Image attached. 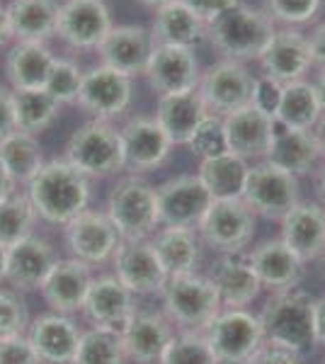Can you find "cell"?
I'll use <instances>...</instances> for the list:
<instances>
[{
	"mask_svg": "<svg viewBox=\"0 0 325 364\" xmlns=\"http://www.w3.org/2000/svg\"><path fill=\"white\" fill-rule=\"evenodd\" d=\"M260 323L265 331V343L294 352L299 360L313 355L318 348L316 299L299 287L272 291L260 314Z\"/></svg>",
	"mask_w": 325,
	"mask_h": 364,
	"instance_id": "6da1fadb",
	"label": "cell"
},
{
	"mask_svg": "<svg viewBox=\"0 0 325 364\" xmlns=\"http://www.w3.org/2000/svg\"><path fill=\"white\" fill-rule=\"evenodd\" d=\"M27 197L37 209V216L49 224L66 226L70 219L90 204V178L73 168L66 158L41 166L27 185Z\"/></svg>",
	"mask_w": 325,
	"mask_h": 364,
	"instance_id": "7a4b0ae2",
	"label": "cell"
},
{
	"mask_svg": "<svg viewBox=\"0 0 325 364\" xmlns=\"http://www.w3.org/2000/svg\"><path fill=\"white\" fill-rule=\"evenodd\" d=\"M275 29V20L265 10L238 3L206 22V39L223 58L245 63L257 61Z\"/></svg>",
	"mask_w": 325,
	"mask_h": 364,
	"instance_id": "3957f363",
	"label": "cell"
},
{
	"mask_svg": "<svg viewBox=\"0 0 325 364\" xmlns=\"http://www.w3.org/2000/svg\"><path fill=\"white\" fill-rule=\"evenodd\" d=\"M161 301L165 318L180 333H204L206 326L221 311V299H218L216 287L211 284L209 277L197 272L168 277L161 291Z\"/></svg>",
	"mask_w": 325,
	"mask_h": 364,
	"instance_id": "277c9868",
	"label": "cell"
},
{
	"mask_svg": "<svg viewBox=\"0 0 325 364\" xmlns=\"http://www.w3.org/2000/svg\"><path fill=\"white\" fill-rule=\"evenodd\" d=\"M105 214L110 216L122 240L151 238L161 228L156 187L141 175L129 173L127 178L117 180L107 197Z\"/></svg>",
	"mask_w": 325,
	"mask_h": 364,
	"instance_id": "5b68a950",
	"label": "cell"
},
{
	"mask_svg": "<svg viewBox=\"0 0 325 364\" xmlns=\"http://www.w3.org/2000/svg\"><path fill=\"white\" fill-rule=\"evenodd\" d=\"M66 161L87 178H107L124 170L119 129L112 122L90 119L70 134L66 144Z\"/></svg>",
	"mask_w": 325,
	"mask_h": 364,
	"instance_id": "8992f818",
	"label": "cell"
},
{
	"mask_svg": "<svg viewBox=\"0 0 325 364\" xmlns=\"http://www.w3.org/2000/svg\"><path fill=\"white\" fill-rule=\"evenodd\" d=\"M240 199L252 209L255 216L282 221L301 202L299 178L270 161L250 163L245 190Z\"/></svg>",
	"mask_w": 325,
	"mask_h": 364,
	"instance_id": "52a82bcc",
	"label": "cell"
},
{
	"mask_svg": "<svg viewBox=\"0 0 325 364\" xmlns=\"http://www.w3.org/2000/svg\"><path fill=\"white\" fill-rule=\"evenodd\" d=\"M218 364H245L265 345L260 316L247 309H221L204 331Z\"/></svg>",
	"mask_w": 325,
	"mask_h": 364,
	"instance_id": "ba28073f",
	"label": "cell"
},
{
	"mask_svg": "<svg viewBox=\"0 0 325 364\" xmlns=\"http://www.w3.org/2000/svg\"><path fill=\"white\" fill-rule=\"evenodd\" d=\"M257 216L243 199H214L204 219L199 221L197 233L202 243L216 250L218 255L245 252L255 236Z\"/></svg>",
	"mask_w": 325,
	"mask_h": 364,
	"instance_id": "9c48e42d",
	"label": "cell"
},
{
	"mask_svg": "<svg viewBox=\"0 0 325 364\" xmlns=\"http://www.w3.org/2000/svg\"><path fill=\"white\" fill-rule=\"evenodd\" d=\"M252 87L255 75L245 68V63L221 58L204 70L197 90L211 114L226 117L252 102Z\"/></svg>",
	"mask_w": 325,
	"mask_h": 364,
	"instance_id": "30bf717a",
	"label": "cell"
},
{
	"mask_svg": "<svg viewBox=\"0 0 325 364\" xmlns=\"http://www.w3.org/2000/svg\"><path fill=\"white\" fill-rule=\"evenodd\" d=\"M156 199L161 226L173 228H197L214 202L197 173L165 180L156 187Z\"/></svg>",
	"mask_w": 325,
	"mask_h": 364,
	"instance_id": "8fae6325",
	"label": "cell"
},
{
	"mask_svg": "<svg viewBox=\"0 0 325 364\" xmlns=\"http://www.w3.org/2000/svg\"><path fill=\"white\" fill-rule=\"evenodd\" d=\"M134 97V85L129 75L110 66H95L85 70L78 92V105L92 119L112 122L129 109Z\"/></svg>",
	"mask_w": 325,
	"mask_h": 364,
	"instance_id": "7c38bea8",
	"label": "cell"
},
{
	"mask_svg": "<svg viewBox=\"0 0 325 364\" xmlns=\"http://www.w3.org/2000/svg\"><path fill=\"white\" fill-rule=\"evenodd\" d=\"M63 236L70 250V257L95 267L112 260L117 245H119V233L105 211L85 209L75 219H70L63 226Z\"/></svg>",
	"mask_w": 325,
	"mask_h": 364,
	"instance_id": "4fadbf2b",
	"label": "cell"
},
{
	"mask_svg": "<svg viewBox=\"0 0 325 364\" xmlns=\"http://www.w3.org/2000/svg\"><path fill=\"white\" fill-rule=\"evenodd\" d=\"M114 277L136 296L161 294L168 274L153 250L151 238L141 240H119L114 255H112Z\"/></svg>",
	"mask_w": 325,
	"mask_h": 364,
	"instance_id": "5bb4252c",
	"label": "cell"
},
{
	"mask_svg": "<svg viewBox=\"0 0 325 364\" xmlns=\"http://www.w3.org/2000/svg\"><path fill=\"white\" fill-rule=\"evenodd\" d=\"M112 27L105 0H63L58 5L56 37L73 49H97Z\"/></svg>",
	"mask_w": 325,
	"mask_h": 364,
	"instance_id": "9a60e30c",
	"label": "cell"
},
{
	"mask_svg": "<svg viewBox=\"0 0 325 364\" xmlns=\"http://www.w3.org/2000/svg\"><path fill=\"white\" fill-rule=\"evenodd\" d=\"M257 61L262 66V75L279 85L304 80L306 70L313 66L309 34L299 32L297 27H277Z\"/></svg>",
	"mask_w": 325,
	"mask_h": 364,
	"instance_id": "2e32d148",
	"label": "cell"
},
{
	"mask_svg": "<svg viewBox=\"0 0 325 364\" xmlns=\"http://www.w3.org/2000/svg\"><path fill=\"white\" fill-rule=\"evenodd\" d=\"M124 170L132 175L161 168L170 156V139L153 117H134L119 129Z\"/></svg>",
	"mask_w": 325,
	"mask_h": 364,
	"instance_id": "e0dca14e",
	"label": "cell"
},
{
	"mask_svg": "<svg viewBox=\"0 0 325 364\" xmlns=\"http://www.w3.org/2000/svg\"><path fill=\"white\" fill-rule=\"evenodd\" d=\"M144 75L158 95H173V92L194 90L199 85V78H202V70H199L194 49L153 44Z\"/></svg>",
	"mask_w": 325,
	"mask_h": 364,
	"instance_id": "ac0fdd59",
	"label": "cell"
},
{
	"mask_svg": "<svg viewBox=\"0 0 325 364\" xmlns=\"http://www.w3.org/2000/svg\"><path fill=\"white\" fill-rule=\"evenodd\" d=\"M139 311L136 306V294L122 284L114 274L95 277L87 289L82 314L90 321L92 328H107V331L122 333L127 323L134 318Z\"/></svg>",
	"mask_w": 325,
	"mask_h": 364,
	"instance_id": "d6986e66",
	"label": "cell"
},
{
	"mask_svg": "<svg viewBox=\"0 0 325 364\" xmlns=\"http://www.w3.org/2000/svg\"><path fill=\"white\" fill-rule=\"evenodd\" d=\"M223 122V136H226V149L230 154L245 158L247 163L265 161L275 134V117L257 109L255 105H247L226 117Z\"/></svg>",
	"mask_w": 325,
	"mask_h": 364,
	"instance_id": "ffe728a7",
	"label": "cell"
},
{
	"mask_svg": "<svg viewBox=\"0 0 325 364\" xmlns=\"http://www.w3.org/2000/svg\"><path fill=\"white\" fill-rule=\"evenodd\" d=\"M27 340L41 364H70L78 350L82 331L66 314H44L27 328Z\"/></svg>",
	"mask_w": 325,
	"mask_h": 364,
	"instance_id": "44dd1931",
	"label": "cell"
},
{
	"mask_svg": "<svg viewBox=\"0 0 325 364\" xmlns=\"http://www.w3.org/2000/svg\"><path fill=\"white\" fill-rule=\"evenodd\" d=\"M175 336L173 323L163 311H136L122 331L127 360L134 364H161L163 352Z\"/></svg>",
	"mask_w": 325,
	"mask_h": 364,
	"instance_id": "7402d4cb",
	"label": "cell"
},
{
	"mask_svg": "<svg viewBox=\"0 0 325 364\" xmlns=\"http://www.w3.org/2000/svg\"><path fill=\"white\" fill-rule=\"evenodd\" d=\"M92 279L95 277H92L90 265L75 260V257H63V260L58 257L39 291L54 314L70 316L75 311H82Z\"/></svg>",
	"mask_w": 325,
	"mask_h": 364,
	"instance_id": "603a6c76",
	"label": "cell"
},
{
	"mask_svg": "<svg viewBox=\"0 0 325 364\" xmlns=\"http://www.w3.org/2000/svg\"><path fill=\"white\" fill-rule=\"evenodd\" d=\"M153 51L151 29L141 25H119L112 27L102 44L97 46V54L102 66H110L119 73L129 75H144L146 63Z\"/></svg>",
	"mask_w": 325,
	"mask_h": 364,
	"instance_id": "cb8c5ba5",
	"label": "cell"
},
{
	"mask_svg": "<svg viewBox=\"0 0 325 364\" xmlns=\"http://www.w3.org/2000/svg\"><path fill=\"white\" fill-rule=\"evenodd\" d=\"M58 255L54 245L41 236H29L8 248V274L5 282L15 291L41 289L46 274L56 265Z\"/></svg>",
	"mask_w": 325,
	"mask_h": 364,
	"instance_id": "d4e9b609",
	"label": "cell"
},
{
	"mask_svg": "<svg viewBox=\"0 0 325 364\" xmlns=\"http://www.w3.org/2000/svg\"><path fill=\"white\" fill-rule=\"evenodd\" d=\"M282 240L304 262L325 257V207L318 202H299L282 219Z\"/></svg>",
	"mask_w": 325,
	"mask_h": 364,
	"instance_id": "484cf974",
	"label": "cell"
},
{
	"mask_svg": "<svg viewBox=\"0 0 325 364\" xmlns=\"http://www.w3.org/2000/svg\"><path fill=\"white\" fill-rule=\"evenodd\" d=\"M209 107L199 95V90H185V92H173V95H158L156 105V117L158 127L165 132V136L170 139L173 146H187L202 122L209 117Z\"/></svg>",
	"mask_w": 325,
	"mask_h": 364,
	"instance_id": "4316f807",
	"label": "cell"
},
{
	"mask_svg": "<svg viewBox=\"0 0 325 364\" xmlns=\"http://www.w3.org/2000/svg\"><path fill=\"white\" fill-rule=\"evenodd\" d=\"M252 272L257 274L260 284L270 291H282L299 287L304 277V262L282 238H272L260 243L257 248L247 252Z\"/></svg>",
	"mask_w": 325,
	"mask_h": 364,
	"instance_id": "83f0119b",
	"label": "cell"
},
{
	"mask_svg": "<svg viewBox=\"0 0 325 364\" xmlns=\"http://www.w3.org/2000/svg\"><path fill=\"white\" fill-rule=\"evenodd\" d=\"M211 284L216 287L221 309H245L252 304L262 289L257 274L252 272L247 252H233L221 255L209 274Z\"/></svg>",
	"mask_w": 325,
	"mask_h": 364,
	"instance_id": "f1b7e54d",
	"label": "cell"
},
{
	"mask_svg": "<svg viewBox=\"0 0 325 364\" xmlns=\"http://www.w3.org/2000/svg\"><path fill=\"white\" fill-rule=\"evenodd\" d=\"M151 243L168 277L197 272L199 255H202V238L197 228L161 226L151 236Z\"/></svg>",
	"mask_w": 325,
	"mask_h": 364,
	"instance_id": "f546056e",
	"label": "cell"
},
{
	"mask_svg": "<svg viewBox=\"0 0 325 364\" xmlns=\"http://www.w3.org/2000/svg\"><path fill=\"white\" fill-rule=\"evenodd\" d=\"M318 158H321V149L313 132L306 129H289L277 124L275 134H272L270 151L265 161L275 163L282 170H289L292 175H306L316 168Z\"/></svg>",
	"mask_w": 325,
	"mask_h": 364,
	"instance_id": "4dcf8cb0",
	"label": "cell"
},
{
	"mask_svg": "<svg viewBox=\"0 0 325 364\" xmlns=\"http://www.w3.org/2000/svg\"><path fill=\"white\" fill-rule=\"evenodd\" d=\"M56 56L44 42H15L5 58V75L13 90H39L46 85Z\"/></svg>",
	"mask_w": 325,
	"mask_h": 364,
	"instance_id": "1f68e13d",
	"label": "cell"
},
{
	"mask_svg": "<svg viewBox=\"0 0 325 364\" xmlns=\"http://www.w3.org/2000/svg\"><path fill=\"white\" fill-rule=\"evenodd\" d=\"M10 37L15 42H44L56 37V0H13L5 8Z\"/></svg>",
	"mask_w": 325,
	"mask_h": 364,
	"instance_id": "d6a6232c",
	"label": "cell"
},
{
	"mask_svg": "<svg viewBox=\"0 0 325 364\" xmlns=\"http://www.w3.org/2000/svg\"><path fill=\"white\" fill-rule=\"evenodd\" d=\"M151 37L153 44H170V46L194 49V46L202 44L206 39V25L190 8H185L180 0H173V3L156 10Z\"/></svg>",
	"mask_w": 325,
	"mask_h": 364,
	"instance_id": "836d02e7",
	"label": "cell"
},
{
	"mask_svg": "<svg viewBox=\"0 0 325 364\" xmlns=\"http://www.w3.org/2000/svg\"><path fill=\"white\" fill-rule=\"evenodd\" d=\"M247 170H250V163L245 158L223 151L218 156L202 158L197 175L214 199H240L245 190Z\"/></svg>",
	"mask_w": 325,
	"mask_h": 364,
	"instance_id": "e575fe53",
	"label": "cell"
},
{
	"mask_svg": "<svg viewBox=\"0 0 325 364\" xmlns=\"http://www.w3.org/2000/svg\"><path fill=\"white\" fill-rule=\"evenodd\" d=\"M44 163V151H41L37 136H32V134L15 129L5 139H0V166L17 187H27Z\"/></svg>",
	"mask_w": 325,
	"mask_h": 364,
	"instance_id": "d590c367",
	"label": "cell"
},
{
	"mask_svg": "<svg viewBox=\"0 0 325 364\" xmlns=\"http://www.w3.org/2000/svg\"><path fill=\"white\" fill-rule=\"evenodd\" d=\"M323 117L321 102H318L316 87L309 80H294L282 85L279 105L275 109V122L289 129H306L313 132L318 119Z\"/></svg>",
	"mask_w": 325,
	"mask_h": 364,
	"instance_id": "8d00e7d4",
	"label": "cell"
},
{
	"mask_svg": "<svg viewBox=\"0 0 325 364\" xmlns=\"http://www.w3.org/2000/svg\"><path fill=\"white\" fill-rule=\"evenodd\" d=\"M10 102H13L15 129L32 134V136L54 124L58 109H61V105L44 87H39V90H10Z\"/></svg>",
	"mask_w": 325,
	"mask_h": 364,
	"instance_id": "74e56055",
	"label": "cell"
},
{
	"mask_svg": "<svg viewBox=\"0 0 325 364\" xmlns=\"http://www.w3.org/2000/svg\"><path fill=\"white\" fill-rule=\"evenodd\" d=\"M37 209L29 202L27 192L20 195H10L8 199L0 202V245L10 248V245L20 243L29 236H34V224H37Z\"/></svg>",
	"mask_w": 325,
	"mask_h": 364,
	"instance_id": "f35d334b",
	"label": "cell"
},
{
	"mask_svg": "<svg viewBox=\"0 0 325 364\" xmlns=\"http://www.w3.org/2000/svg\"><path fill=\"white\" fill-rule=\"evenodd\" d=\"M127 352L122 345V333L107 328L82 331L78 350L70 364H127Z\"/></svg>",
	"mask_w": 325,
	"mask_h": 364,
	"instance_id": "ab89813d",
	"label": "cell"
},
{
	"mask_svg": "<svg viewBox=\"0 0 325 364\" xmlns=\"http://www.w3.org/2000/svg\"><path fill=\"white\" fill-rule=\"evenodd\" d=\"M161 364H218V360L204 333L182 331L170 340Z\"/></svg>",
	"mask_w": 325,
	"mask_h": 364,
	"instance_id": "60d3db41",
	"label": "cell"
},
{
	"mask_svg": "<svg viewBox=\"0 0 325 364\" xmlns=\"http://www.w3.org/2000/svg\"><path fill=\"white\" fill-rule=\"evenodd\" d=\"M82 75H85V73H82L80 66L75 61H68V58H56L54 66H51L49 78H46L44 90L49 92V95L54 97L58 105L78 102Z\"/></svg>",
	"mask_w": 325,
	"mask_h": 364,
	"instance_id": "b9f144b4",
	"label": "cell"
},
{
	"mask_svg": "<svg viewBox=\"0 0 325 364\" xmlns=\"http://www.w3.org/2000/svg\"><path fill=\"white\" fill-rule=\"evenodd\" d=\"M323 0H265V13H267L275 25L297 27L306 25L316 17Z\"/></svg>",
	"mask_w": 325,
	"mask_h": 364,
	"instance_id": "7bdbcfd3",
	"label": "cell"
},
{
	"mask_svg": "<svg viewBox=\"0 0 325 364\" xmlns=\"http://www.w3.org/2000/svg\"><path fill=\"white\" fill-rule=\"evenodd\" d=\"M187 146H190L192 154L199 158H211V156H218V154H223V151H228L226 136H223L221 117H216V114L206 117L202 124L194 129V134Z\"/></svg>",
	"mask_w": 325,
	"mask_h": 364,
	"instance_id": "ee69618b",
	"label": "cell"
},
{
	"mask_svg": "<svg viewBox=\"0 0 325 364\" xmlns=\"http://www.w3.org/2000/svg\"><path fill=\"white\" fill-rule=\"evenodd\" d=\"M29 328V314L17 291L0 289V338L25 336Z\"/></svg>",
	"mask_w": 325,
	"mask_h": 364,
	"instance_id": "f6af8a7d",
	"label": "cell"
},
{
	"mask_svg": "<svg viewBox=\"0 0 325 364\" xmlns=\"http://www.w3.org/2000/svg\"><path fill=\"white\" fill-rule=\"evenodd\" d=\"M0 364H41L27 336L0 338Z\"/></svg>",
	"mask_w": 325,
	"mask_h": 364,
	"instance_id": "bcb514c9",
	"label": "cell"
},
{
	"mask_svg": "<svg viewBox=\"0 0 325 364\" xmlns=\"http://www.w3.org/2000/svg\"><path fill=\"white\" fill-rule=\"evenodd\" d=\"M279 95H282V85L277 83V80L267 78V75H260V78H255L250 105H255L257 109L275 117V109H277V105H279Z\"/></svg>",
	"mask_w": 325,
	"mask_h": 364,
	"instance_id": "7dc6e473",
	"label": "cell"
},
{
	"mask_svg": "<svg viewBox=\"0 0 325 364\" xmlns=\"http://www.w3.org/2000/svg\"><path fill=\"white\" fill-rule=\"evenodd\" d=\"M180 3L185 5V8H190L192 13L206 25V22L214 20L216 15H221L223 10L238 5L240 0H180Z\"/></svg>",
	"mask_w": 325,
	"mask_h": 364,
	"instance_id": "c3c4849f",
	"label": "cell"
},
{
	"mask_svg": "<svg viewBox=\"0 0 325 364\" xmlns=\"http://www.w3.org/2000/svg\"><path fill=\"white\" fill-rule=\"evenodd\" d=\"M245 364H301V360L294 355V352L265 343Z\"/></svg>",
	"mask_w": 325,
	"mask_h": 364,
	"instance_id": "681fc988",
	"label": "cell"
},
{
	"mask_svg": "<svg viewBox=\"0 0 325 364\" xmlns=\"http://www.w3.org/2000/svg\"><path fill=\"white\" fill-rule=\"evenodd\" d=\"M309 46H311L313 66L325 68V22H321V25L309 34Z\"/></svg>",
	"mask_w": 325,
	"mask_h": 364,
	"instance_id": "f907efd6",
	"label": "cell"
},
{
	"mask_svg": "<svg viewBox=\"0 0 325 364\" xmlns=\"http://www.w3.org/2000/svg\"><path fill=\"white\" fill-rule=\"evenodd\" d=\"M10 132H15L13 102H10V90L0 87V139H5Z\"/></svg>",
	"mask_w": 325,
	"mask_h": 364,
	"instance_id": "816d5d0a",
	"label": "cell"
},
{
	"mask_svg": "<svg viewBox=\"0 0 325 364\" xmlns=\"http://www.w3.org/2000/svg\"><path fill=\"white\" fill-rule=\"evenodd\" d=\"M316 333L318 345H325V296L316 299Z\"/></svg>",
	"mask_w": 325,
	"mask_h": 364,
	"instance_id": "f5cc1de1",
	"label": "cell"
},
{
	"mask_svg": "<svg viewBox=\"0 0 325 364\" xmlns=\"http://www.w3.org/2000/svg\"><path fill=\"white\" fill-rule=\"evenodd\" d=\"M15 192H17V185L10 180V175L5 173L3 166H0V202H3V199H8L10 195H15Z\"/></svg>",
	"mask_w": 325,
	"mask_h": 364,
	"instance_id": "db71d44e",
	"label": "cell"
},
{
	"mask_svg": "<svg viewBox=\"0 0 325 364\" xmlns=\"http://www.w3.org/2000/svg\"><path fill=\"white\" fill-rule=\"evenodd\" d=\"M10 25H8V13H5V8L0 5V46H5L10 42Z\"/></svg>",
	"mask_w": 325,
	"mask_h": 364,
	"instance_id": "11a10c76",
	"label": "cell"
},
{
	"mask_svg": "<svg viewBox=\"0 0 325 364\" xmlns=\"http://www.w3.org/2000/svg\"><path fill=\"white\" fill-rule=\"evenodd\" d=\"M313 136L318 141V149H321V158H325V114L318 119V124L313 127Z\"/></svg>",
	"mask_w": 325,
	"mask_h": 364,
	"instance_id": "9f6ffc18",
	"label": "cell"
},
{
	"mask_svg": "<svg viewBox=\"0 0 325 364\" xmlns=\"http://www.w3.org/2000/svg\"><path fill=\"white\" fill-rule=\"evenodd\" d=\"M313 87H316V95H318V102H321V109L325 114V68H321V73H318L316 83H313Z\"/></svg>",
	"mask_w": 325,
	"mask_h": 364,
	"instance_id": "6f0895ef",
	"label": "cell"
},
{
	"mask_svg": "<svg viewBox=\"0 0 325 364\" xmlns=\"http://www.w3.org/2000/svg\"><path fill=\"white\" fill-rule=\"evenodd\" d=\"M5 274H8V248L0 245V284L5 282Z\"/></svg>",
	"mask_w": 325,
	"mask_h": 364,
	"instance_id": "680465c9",
	"label": "cell"
},
{
	"mask_svg": "<svg viewBox=\"0 0 325 364\" xmlns=\"http://www.w3.org/2000/svg\"><path fill=\"white\" fill-rule=\"evenodd\" d=\"M318 195H321V202L325 207V170L321 173V178H318Z\"/></svg>",
	"mask_w": 325,
	"mask_h": 364,
	"instance_id": "91938a15",
	"label": "cell"
},
{
	"mask_svg": "<svg viewBox=\"0 0 325 364\" xmlns=\"http://www.w3.org/2000/svg\"><path fill=\"white\" fill-rule=\"evenodd\" d=\"M144 5H151V8H163V5H168V3H173V0H141Z\"/></svg>",
	"mask_w": 325,
	"mask_h": 364,
	"instance_id": "94428289",
	"label": "cell"
},
{
	"mask_svg": "<svg viewBox=\"0 0 325 364\" xmlns=\"http://www.w3.org/2000/svg\"><path fill=\"white\" fill-rule=\"evenodd\" d=\"M323 267H325V265H323ZM323 272H325V269H323Z\"/></svg>",
	"mask_w": 325,
	"mask_h": 364,
	"instance_id": "6125c7cd",
	"label": "cell"
},
{
	"mask_svg": "<svg viewBox=\"0 0 325 364\" xmlns=\"http://www.w3.org/2000/svg\"><path fill=\"white\" fill-rule=\"evenodd\" d=\"M323 364H325V360H323Z\"/></svg>",
	"mask_w": 325,
	"mask_h": 364,
	"instance_id": "be15d7a7",
	"label": "cell"
}]
</instances>
